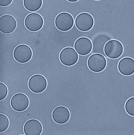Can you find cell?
<instances>
[{
    "instance_id": "obj_1",
    "label": "cell",
    "mask_w": 134,
    "mask_h": 135,
    "mask_svg": "<svg viewBox=\"0 0 134 135\" xmlns=\"http://www.w3.org/2000/svg\"><path fill=\"white\" fill-rule=\"evenodd\" d=\"M105 55L110 59H116L120 57L123 53V46L119 41L116 40H109L104 47Z\"/></svg>"
},
{
    "instance_id": "obj_2",
    "label": "cell",
    "mask_w": 134,
    "mask_h": 135,
    "mask_svg": "<svg viewBox=\"0 0 134 135\" xmlns=\"http://www.w3.org/2000/svg\"><path fill=\"white\" fill-rule=\"evenodd\" d=\"M87 64L90 70L94 72L99 73L105 69L107 62L104 56L99 54H95L89 57Z\"/></svg>"
},
{
    "instance_id": "obj_3",
    "label": "cell",
    "mask_w": 134,
    "mask_h": 135,
    "mask_svg": "<svg viewBox=\"0 0 134 135\" xmlns=\"http://www.w3.org/2000/svg\"><path fill=\"white\" fill-rule=\"evenodd\" d=\"M28 85L31 91L35 93H40L46 90L47 85V80L43 75L36 74L31 77Z\"/></svg>"
},
{
    "instance_id": "obj_4",
    "label": "cell",
    "mask_w": 134,
    "mask_h": 135,
    "mask_svg": "<svg viewBox=\"0 0 134 135\" xmlns=\"http://www.w3.org/2000/svg\"><path fill=\"white\" fill-rule=\"evenodd\" d=\"M74 21L70 13L62 12L59 13L55 20V24L58 29L66 32L70 30L73 27Z\"/></svg>"
},
{
    "instance_id": "obj_5",
    "label": "cell",
    "mask_w": 134,
    "mask_h": 135,
    "mask_svg": "<svg viewBox=\"0 0 134 135\" xmlns=\"http://www.w3.org/2000/svg\"><path fill=\"white\" fill-rule=\"evenodd\" d=\"M33 51L29 46L20 44L15 48L13 55L15 60L18 62L24 64L29 61L33 56Z\"/></svg>"
},
{
    "instance_id": "obj_6",
    "label": "cell",
    "mask_w": 134,
    "mask_h": 135,
    "mask_svg": "<svg viewBox=\"0 0 134 135\" xmlns=\"http://www.w3.org/2000/svg\"><path fill=\"white\" fill-rule=\"evenodd\" d=\"M44 24L42 17L37 13H32L28 15L24 20L26 28L31 32H36L40 30Z\"/></svg>"
},
{
    "instance_id": "obj_7",
    "label": "cell",
    "mask_w": 134,
    "mask_h": 135,
    "mask_svg": "<svg viewBox=\"0 0 134 135\" xmlns=\"http://www.w3.org/2000/svg\"><path fill=\"white\" fill-rule=\"evenodd\" d=\"M10 104L11 107L15 111L18 112H23L29 107V100L25 94L18 93L12 97Z\"/></svg>"
},
{
    "instance_id": "obj_8",
    "label": "cell",
    "mask_w": 134,
    "mask_h": 135,
    "mask_svg": "<svg viewBox=\"0 0 134 135\" xmlns=\"http://www.w3.org/2000/svg\"><path fill=\"white\" fill-rule=\"evenodd\" d=\"M59 59L63 65L72 66L75 65L78 61V55L74 48L67 47L64 48L61 52Z\"/></svg>"
},
{
    "instance_id": "obj_9",
    "label": "cell",
    "mask_w": 134,
    "mask_h": 135,
    "mask_svg": "<svg viewBox=\"0 0 134 135\" xmlns=\"http://www.w3.org/2000/svg\"><path fill=\"white\" fill-rule=\"evenodd\" d=\"M75 25L79 30L83 32L88 31L90 30L94 26V18L89 13H81L76 17Z\"/></svg>"
},
{
    "instance_id": "obj_10",
    "label": "cell",
    "mask_w": 134,
    "mask_h": 135,
    "mask_svg": "<svg viewBox=\"0 0 134 135\" xmlns=\"http://www.w3.org/2000/svg\"><path fill=\"white\" fill-rule=\"evenodd\" d=\"M17 22L13 16L6 15L0 18V31L4 34L13 33L17 27Z\"/></svg>"
},
{
    "instance_id": "obj_11",
    "label": "cell",
    "mask_w": 134,
    "mask_h": 135,
    "mask_svg": "<svg viewBox=\"0 0 134 135\" xmlns=\"http://www.w3.org/2000/svg\"><path fill=\"white\" fill-rule=\"evenodd\" d=\"M70 117L69 110L64 106L56 107L52 112V119L58 124H63L66 123L69 120Z\"/></svg>"
},
{
    "instance_id": "obj_12",
    "label": "cell",
    "mask_w": 134,
    "mask_h": 135,
    "mask_svg": "<svg viewBox=\"0 0 134 135\" xmlns=\"http://www.w3.org/2000/svg\"><path fill=\"white\" fill-rule=\"evenodd\" d=\"M74 47L78 54L84 56L88 55L92 51L93 44L89 38L82 37L76 41Z\"/></svg>"
},
{
    "instance_id": "obj_13",
    "label": "cell",
    "mask_w": 134,
    "mask_h": 135,
    "mask_svg": "<svg viewBox=\"0 0 134 135\" xmlns=\"http://www.w3.org/2000/svg\"><path fill=\"white\" fill-rule=\"evenodd\" d=\"M23 129L25 135H40L42 132L43 127L40 121L32 119L25 123Z\"/></svg>"
},
{
    "instance_id": "obj_14",
    "label": "cell",
    "mask_w": 134,
    "mask_h": 135,
    "mask_svg": "<svg viewBox=\"0 0 134 135\" xmlns=\"http://www.w3.org/2000/svg\"><path fill=\"white\" fill-rule=\"evenodd\" d=\"M119 71L122 75L130 76L134 73V60L130 57L121 59L118 64Z\"/></svg>"
},
{
    "instance_id": "obj_15",
    "label": "cell",
    "mask_w": 134,
    "mask_h": 135,
    "mask_svg": "<svg viewBox=\"0 0 134 135\" xmlns=\"http://www.w3.org/2000/svg\"><path fill=\"white\" fill-rule=\"evenodd\" d=\"M42 0H23L24 7L30 12H35L40 9L42 4Z\"/></svg>"
},
{
    "instance_id": "obj_16",
    "label": "cell",
    "mask_w": 134,
    "mask_h": 135,
    "mask_svg": "<svg viewBox=\"0 0 134 135\" xmlns=\"http://www.w3.org/2000/svg\"><path fill=\"white\" fill-rule=\"evenodd\" d=\"M9 121L6 115L0 114V132H5L9 127Z\"/></svg>"
},
{
    "instance_id": "obj_17",
    "label": "cell",
    "mask_w": 134,
    "mask_h": 135,
    "mask_svg": "<svg viewBox=\"0 0 134 135\" xmlns=\"http://www.w3.org/2000/svg\"><path fill=\"white\" fill-rule=\"evenodd\" d=\"M125 111L130 116H134V97L128 99L125 105Z\"/></svg>"
},
{
    "instance_id": "obj_18",
    "label": "cell",
    "mask_w": 134,
    "mask_h": 135,
    "mask_svg": "<svg viewBox=\"0 0 134 135\" xmlns=\"http://www.w3.org/2000/svg\"><path fill=\"white\" fill-rule=\"evenodd\" d=\"M8 94V89L7 86L3 83L0 82V100L4 99Z\"/></svg>"
},
{
    "instance_id": "obj_19",
    "label": "cell",
    "mask_w": 134,
    "mask_h": 135,
    "mask_svg": "<svg viewBox=\"0 0 134 135\" xmlns=\"http://www.w3.org/2000/svg\"><path fill=\"white\" fill-rule=\"evenodd\" d=\"M13 0H0V6L1 7H7L9 5Z\"/></svg>"
},
{
    "instance_id": "obj_20",
    "label": "cell",
    "mask_w": 134,
    "mask_h": 135,
    "mask_svg": "<svg viewBox=\"0 0 134 135\" xmlns=\"http://www.w3.org/2000/svg\"><path fill=\"white\" fill-rule=\"evenodd\" d=\"M68 2H77V1H79V0H67Z\"/></svg>"
},
{
    "instance_id": "obj_21",
    "label": "cell",
    "mask_w": 134,
    "mask_h": 135,
    "mask_svg": "<svg viewBox=\"0 0 134 135\" xmlns=\"http://www.w3.org/2000/svg\"><path fill=\"white\" fill-rule=\"evenodd\" d=\"M94 1H100V0H94Z\"/></svg>"
}]
</instances>
